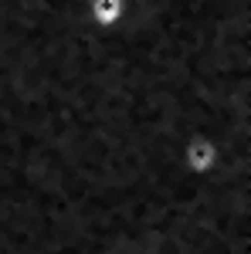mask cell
Returning a JSON list of instances; mask_svg holds the SVG:
<instances>
[{
    "label": "cell",
    "mask_w": 251,
    "mask_h": 254,
    "mask_svg": "<svg viewBox=\"0 0 251 254\" xmlns=\"http://www.w3.org/2000/svg\"><path fill=\"white\" fill-rule=\"evenodd\" d=\"M221 159H224V149H221L211 136H190L183 142V166L197 176L214 173V170L221 166Z\"/></svg>",
    "instance_id": "6da1fadb"
},
{
    "label": "cell",
    "mask_w": 251,
    "mask_h": 254,
    "mask_svg": "<svg viewBox=\"0 0 251 254\" xmlns=\"http://www.w3.org/2000/svg\"><path fill=\"white\" fill-rule=\"evenodd\" d=\"M85 14L92 20V27L112 31V27H119L122 17H126V0H88V3H85Z\"/></svg>",
    "instance_id": "7a4b0ae2"
}]
</instances>
